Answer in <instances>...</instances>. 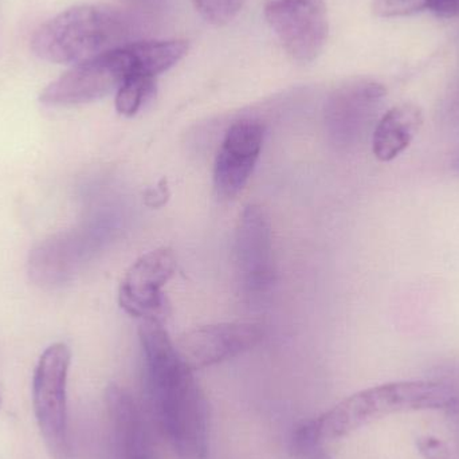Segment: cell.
<instances>
[{"instance_id":"6da1fadb","label":"cell","mask_w":459,"mask_h":459,"mask_svg":"<svg viewBox=\"0 0 459 459\" xmlns=\"http://www.w3.org/2000/svg\"><path fill=\"white\" fill-rule=\"evenodd\" d=\"M139 334L148 396L161 433L179 459H207L209 404L194 369L160 321L143 320Z\"/></svg>"},{"instance_id":"7a4b0ae2","label":"cell","mask_w":459,"mask_h":459,"mask_svg":"<svg viewBox=\"0 0 459 459\" xmlns=\"http://www.w3.org/2000/svg\"><path fill=\"white\" fill-rule=\"evenodd\" d=\"M186 40H136L74 65L40 93L48 107H72L104 99L134 74L158 77L187 56Z\"/></svg>"},{"instance_id":"3957f363","label":"cell","mask_w":459,"mask_h":459,"mask_svg":"<svg viewBox=\"0 0 459 459\" xmlns=\"http://www.w3.org/2000/svg\"><path fill=\"white\" fill-rule=\"evenodd\" d=\"M129 13L104 4H82L54 16L35 31L31 48L43 61L77 65L136 42Z\"/></svg>"},{"instance_id":"277c9868","label":"cell","mask_w":459,"mask_h":459,"mask_svg":"<svg viewBox=\"0 0 459 459\" xmlns=\"http://www.w3.org/2000/svg\"><path fill=\"white\" fill-rule=\"evenodd\" d=\"M459 406V390L433 380L387 383L359 391L315 420L318 436L336 441L390 415L453 410Z\"/></svg>"},{"instance_id":"5b68a950","label":"cell","mask_w":459,"mask_h":459,"mask_svg":"<svg viewBox=\"0 0 459 459\" xmlns=\"http://www.w3.org/2000/svg\"><path fill=\"white\" fill-rule=\"evenodd\" d=\"M72 351L64 342L46 348L32 377V409L46 449L53 459H70L67 377Z\"/></svg>"},{"instance_id":"8992f818","label":"cell","mask_w":459,"mask_h":459,"mask_svg":"<svg viewBox=\"0 0 459 459\" xmlns=\"http://www.w3.org/2000/svg\"><path fill=\"white\" fill-rule=\"evenodd\" d=\"M264 18L286 53L296 61H315L328 39L324 0H264Z\"/></svg>"},{"instance_id":"52a82bcc","label":"cell","mask_w":459,"mask_h":459,"mask_svg":"<svg viewBox=\"0 0 459 459\" xmlns=\"http://www.w3.org/2000/svg\"><path fill=\"white\" fill-rule=\"evenodd\" d=\"M177 272V258L171 248H158L140 256L121 281L118 301L121 307L143 320L163 321L169 313L163 286Z\"/></svg>"},{"instance_id":"ba28073f","label":"cell","mask_w":459,"mask_h":459,"mask_svg":"<svg viewBox=\"0 0 459 459\" xmlns=\"http://www.w3.org/2000/svg\"><path fill=\"white\" fill-rule=\"evenodd\" d=\"M234 264L243 290H264L273 281L272 226L258 204L243 210L235 231Z\"/></svg>"},{"instance_id":"9c48e42d","label":"cell","mask_w":459,"mask_h":459,"mask_svg":"<svg viewBox=\"0 0 459 459\" xmlns=\"http://www.w3.org/2000/svg\"><path fill=\"white\" fill-rule=\"evenodd\" d=\"M264 329L254 323H225L188 331L178 340L177 350L193 369L215 366L255 347Z\"/></svg>"},{"instance_id":"30bf717a","label":"cell","mask_w":459,"mask_h":459,"mask_svg":"<svg viewBox=\"0 0 459 459\" xmlns=\"http://www.w3.org/2000/svg\"><path fill=\"white\" fill-rule=\"evenodd\" d=\"M264 143L258 121L242 120L230 126L215 160L214 183L218 194L232 198L239 194L253 174Z\"/></svg>"},{"instance_id":"8fae6325","label":"cell","mask_w":459,"mask_h":459,"mask_svg":"<svg viewBox=\"0 0 459 459\" xmlns=\"http://www.w3.org/2000/svg\"><path fill=\"white\" fill-rule=\"evenodd\" d=\"M385 96V89L374 81H353L336 89L325 105V123L340 144L358 139Z\"/></svg>"},{"instance_id":"7c38bea8","label":"cell","mask_w":459,"mask_h":459,"mask_svg":"<svg viewBox=\"0 0 459 459\" xmlns=\"http://www.w3.org/2000/svg\"><path fill=\"white\" fill-rule=\"evenodd\" d=\"M105 406L118 458L152 459L147 426L134 396L126 388L110 385L105 391Z\"/></svg>"},{"instance_id":"4fadbf2b","label":"cell","mask_w":459,"mask_h":459,"mask_svg":"<svg viewBox=\"0 0 459 459\" xmlns=\"http://www.w3.org/2000/svg\"><path fill=\"white\" fill-rule=\"evenodd\" d=\"M423 126V112L418 105L391 108L375 126L372 152L377 160L393 161L407 150Z\"/></svg>"},{"instance_id":"5bb4252c","label":"cell","mask_w":459,"mask_h":459,"mask_svg":"<svg viewBox=\"0 0 459 459\" xmlns=\"http://www.w3.org/2000/svg\"><path fill=\"white\" fill-rule=\"evenodd\" d=\"M155 78L147 74H134L116 91V109L120 115H136L156 89Z\"/></svg>"},{"instance_id":"9a60e30c","label":"cell","mask_w":459,"mask_h":459,"mask_svg":"<svg viewBox=\"0 0 459 459\" xmlns=\"http://www.w3.org/2000/svg\"><path fill=\"white\" fill-rule=\"evenodd\" d=\"M291 444L297 459H329L324 452V442L318 436L315 420L302 422L294 431Z\"/></svg>"},{"instance_id":"2e32d148","label":"cell","mask_w":459,"mask_h":459,"mask_svg":"<svg viewBox=\"0 0 459 459\" xmlns=\"http://www.w3.org/2000/svg\"><path fill=\"white\" fill-rule=\"evenodd\" d=\"M202 18L214 26H225L237 18L247 0H193Z\"/></svg>"},{"instance_id":"e0dca14e","label":"cell","mask_w":459,"mask_h":459,"mask_svg":"<svg viewBox=\"0 0 459 459\" xmlns=\"http://www.w3.org/2000/svg\"><path fill=\"white\" fill-rule=\"evenodd\" d=\"M430 0H372V11L380 18L411 15L429 10Z\"/></svg>"},{"instance_id":"ac0fdd59","label":"cell","mask_w":459,"mask_h":459,"mask_svg":"<svg viewBox=\"0 0 459 459\" xmlns=\"http://www.w3.org/2000/svg\"><path fill=\"white\" fill-rule=\"evenodd\" d=\"M418 450L425 459H450V450L446 442L437 437H422L417 442Z\"/></svg>"},{"instance_id":"d6986e66","label":"cell","mask_w":459,"mask_h":459,"mask_svg":"<svg viewBox=\"0 0 459 459\" xmlns=\"http://www.w3.org/2000/svg\"><path fill=\"white\" fill-rule=\"evenodd\" d=\"M429 10L441 18H455L459 15V0H430Z\"/></svg>"},{"instance_id":"ffe728a7","label":"cell","mask_w":459,"mask_h":459,"mask_svg":"<svg viewBox=\"0 0 459 459\" xmlns=\"http://www.w3.org/2000/svg\"><path fill=\"white\" fill-rule=\"evenodd\" d=\"M132 2L140 3V4H144V3H150L152 2V0H132Z\"/></svg>"},{"instance_id":"44dd1931","label":"cell","mask_w":459,"mask_h":459,"mask_svg":"<svg viewBox=\"0 0 459 459\" xmlns=\"http://www.w3.org/2000/svg\"><path fill=\"white\" fill-rule=\"evenodd\" d=\"M0 407H2V395H0Z\"/></svg>"}]
</instances>
